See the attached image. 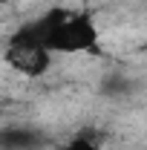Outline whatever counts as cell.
<instances>
[{
    "mask_svg": "<svg viewBox=\"0 0 147 150\" xmlns=\"http://www.w3.org/2000/svg\"><path fill=\"white\" fill-rule=\"evenodd\" d=\"M0 124H3V110H0Z\"/></svg>",
    "mask_w": 147,
    "mask_h": 150,
    "instance_id": "obj_5",
    "label": "cell"
},
{
    "mask_svg": "<svg viewBox=\"0 0 147 150\" xmlns=\"http://www.w3.org/2000/svg\"><path fill=\"white\" fill-rule=\"evenodd\" d=\"M0 6H6V0H0Z\"/></svg>",
    "mask_w": 147,
    "mask_h": 150,
    "instance_id": "obj_6",
    "label": "cell"
},
{
    "mask_svg": "<svg viewBox=\"0 0 147 150\" xmlns=\"http://www.w3.org/2000/svg\"><path fill=\"white\" fill-rule=\"evenodd\" d=\"M52 52L40 43V38L35 35V29L29 23H23L18 32H12V38L6 40L3 49V61L9 64V69H15L18 75L26 78H40L52 69Z\"/></svg>",
    "mask_w": 147,
    "mask_h": 150,
    "instance_id": "obj_2",
    "label": "cell"
},
{
    "mask_svg": "<svg viewBox=\"0 0 147 150\" xmlns=\"http://www.w3.org/2000/svg\"><path fill=\"white\" fill-rule=\"evenodd\" d=\"M43 133L29 124H0V150H40Z\"/></svg>",
    "mask_w": 147,
    "mask_h": 150,
    "instance_id": "obj_3",
    "label": "cell"
},
{
    "mask_svg": "<svg viewBox=\"0 0 147 150\" xmlns=\"http://www.w3.org/2000/svg\"><path fill=\"white\" fill-rule=\"evenodd\" d=\"M29 26L52 55H98L101 49V32L90 12L49 6L35 20H29Z\"/></svg>",
    "mask_w": 147,
    "mask_h": 150,
    "instance_id": "obj_1",
    "label": "cell"
},
{
    "mask_svg": "<svg viewBox=\"0 0 147 150\" xmlns=\"http://www.w3.org/2000/svg\"><path fill=\"white\" fill-rule=\"evenodd\" d=\"M61 150H107V147H104L95 136H90V133H78V136H72Z\"/></svg>",
    "mask_w": 147,
    "mask_h": 150,
    "instance_id": "obj_4",
    "label": "cell"
}]
</instances>
